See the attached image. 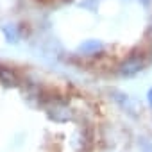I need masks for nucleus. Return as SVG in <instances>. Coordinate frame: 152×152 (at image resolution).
Returning a JSON list of instances; mask_svg holds the SVG:
<instances>
[{
    "instance_id": "1",
    "label": "nucleus",
    "mask_w": 152,
    "mask_h": 152,
    "mask_svg": "<svg viewBox=\"0 0 152 152\" xmlns=\"http://www.w3.org/2000/svg\"><path fill=\"white\" fill-rule=\"evenodd\" d=\"M150 59H152V50L150 48L136 47L129 54H125V57L118 63L116 70H118V73L122 77H134L136 73L143 72L148 66Z\"/></svg>"
},
{
    "instance_id": "2",
    "label": "nucleus",
    "mask_w": 152,
    "mask_h": 152,
    "mask_svg": "<svg viewBox=\"0 0 152 152\" xmlns=\"http://www.w3.org/2000/svg\"><path fill=\"white\" fill-rule=\"evenodd\" d=\"M0 84H4V86H22L23 84V77H22V73L16 72L15 68L0 64Z\"/></svg>"
},
{
    "instance_id": "3",
    "label": "nucleus",
    "mask_w": 152,
    "mask_h": 152,
    "mask_svg": "<svg viewBox=\"0 0 152 152\" xmlns=\"http://www.w3.org/2000/svg\"><path fill=\"white\" fill-rule=\"evenodd\" d=\"M148 102H150V106H152V90L148 91Z\"/></svg>"
}]
</instances>
